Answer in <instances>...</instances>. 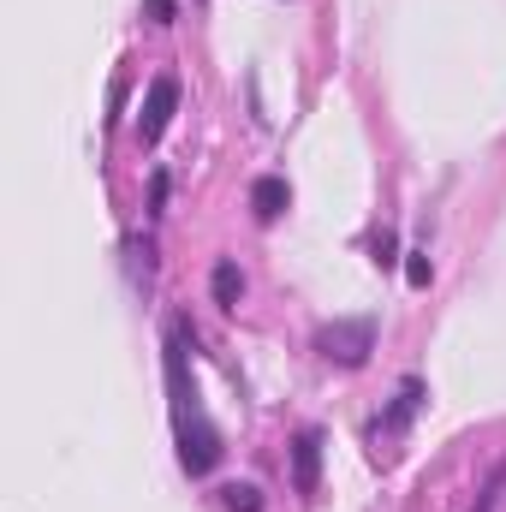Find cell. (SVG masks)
Returning a JSON list of instances; mask_svg holds the SVG:
<instances>
[{"instance_id":"cell-10","label":"cell","mask_w":506,"mask_h":512,"mask_svg":"<svg viewBox=\"0 0 506 512\" xmlns=\"http://www.w3.org/2000/svg\"><path fill=\"white\" fill-rule=\"evenodd\" d=\"M405 280H411V286H429V280H435V268H429V256L423 251L405 256Z\"/></svg>"},{"instance_id":"cell-7","label":"cell","mask_w":506,"mask_h":512,"mask_svg":"<svg viewBox=\"0 0 506 512\" xmlns=\"http://www.w3.org/2000/svg\"><path fill=\"white\" fill-rule=\"evenodd\" d=\"M417 405H423V382H417V376H405V382H399V393H393V411H387V429H405Z\"/></svg>"},{"instance_id":"cell-2","label":"cell","mask_w":506,"mask_h":512,"mask_svg":"<svg viewBox=\"0 0 506 512\" xmlns=\"http://www.w3.org/2000/svg\"><path fill=\"white\" fill-rule=\"evenodd\" d=\"M179 465L191 477H209L221 465V429L203 411H179Z\"/></svg>"},{"instance_id":"cell-9","label":"cell","mask_w":506,"mask_h":512,"mask_svg":"<svg viewBox=\"0 0 506 512\" xmlns=\"http://www.w3.org/2000/svg\"><path fill=\"white\" fill-rule=\"evenodd\" d=\"M501 489H506V465H495V471H489V483H483V495H477V512L501 507Z\"/></svg>"},{"instance_id":"cell-11","label":"cell","mask_w":506,"mask_h":512,"mask_svg":"<svg viewBox=\"0 0 506 512\" xmlns=\"http://www.w3.org/2000/svg\"><path fill=\"white\" fill-rule=\"evenodd\" d=\"M167 203V173H155V185H149V209H161Z\"/></svg>"},{"instance_id":"cell-12","label":"cell","mask_w":506,"mask_h":512,"mask_svg":"<svg viewBox=\"0 0 506 512\" xmlns=\"http://www.w3.org/2000/svg\"><path fill=\"white\" fill-rule=\"evenodd\" d=\"M149 18L155 24H173V0H149Z\"/></svg>"},{"instance_id":"cell-8","label":"cell","mask_w":506,"mask_h":512,"mask_svg":"<svg viewBox=\"0 0 506 512\" xmlns=\"http://www.w3.org/2000/svg\"><path fill=\"white\" fill-rule=\"evenodd\" d=\"M221 501H227V512H262V495H256L251 483H227Z\"/></svg>"},{"instance_id":"cell-6","label":"cell","mask_w":506,"mask_h":512,"mask_svg":"<svg viewBox=\"0 0 506 512\" xmlns=\"http://www.w3.org/2000/svg\"><path fill=\"white\" fill-rule=\"evenodd\" d=\"M209 292H215V304H221V310H239V298H245V274H239V262H215Z\"/></svg>"},{"instance_id":"cell-4","label":"cell","mask_w":506,"mask_h":512,"mask_svg":"<svg viewBox=\"0 0 506 512\" xmlns=\"http://www.w3.org/2000/svg\"><path fill=\"white\" fill-rule=\"evenodd\" d=\"M292 489L298 495H316L322 489V429H304L292 441Z\"/></svg>"},{"instance_id":"cell-1","label":"cell","mask_w":506,"mask_h":512,"mask_svg":"<svg viewBox=\"0 0 506 512\" xmlns=\"http://www.w3.org/2000/svg\"><path fill=\"white\" fill-rule=\"evenodd\" d=\"M316 352L340 370H358L370 352H376V316H340L316 334Z\"/></svg>"},{"instance_id":"cell-5","label":"cell","mask_w":506,"mask_h":512,"mask_svg":"<svg viewBox=\"0 0 506 512\" xmlns=\"http://www.w3.org/2000/svg\"><path fill=\"white\" fill-rule=\"evenodd\" d=\"M286 203H292V185H286V179H274V173H268V179H256V185H251V215H256V221H280V215H286Z\"/></svg>"},{"instance_id":"cell-3","label":"cell","mask_w":506,"mask_h":512,"mask_svg":"<svg viewBox=\"0 0 506 512\" xmlns=\"http://www.w3.org/2000/svg\"><path fill=\"white\" fill-rule=\"evenodd\" d=\"M173 108H179V78H173V72L149 78L143 114H137V137H143V143H161V131L173 126Z\"/></svg>"}]
</instances>
